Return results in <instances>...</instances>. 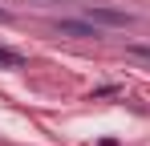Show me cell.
<instances>
[{
    "mask_svg": "<svg viewBox=\"0 0 150 146\" xmlns=\"http://www.w3.org/2000/svg\"><path fill=\"white\" fill-rule=\"evenodd\" d=\"M85 21L93 24H114V28H126L134 21L130 12H118V8H105V4H85Z\"/></svg>",
    "mask_w": 150,
    "mask_h": 146,
    "instance_id": "6da1fadb",
    "label": "cell"
},
{
    "mask_svg": "<svg viewBox=\"0 0 150 146\" xmlns=\"http://www.w3.org/2000/svg\"><path fill=\"white\" fill-rule=\"evenodd\" d=\"M57 33H61V37H81V41H85V37H101L93 21H57Z\"/></svg>",
    "mask_w": 150,
    "mask_h": 146,
    "instance_id": "7a4b0ae2",
    "label": "cell"
},
{
    "mask_svg": "<svg viewBox=\"0 0 150 146\" xmlns=\"http://www.w3.org/2000/svg\"><path fill=\"white\" fill-rule=\"evenodd\" d=\"M0 65H4V69H21V65H25V57H21L16 49H4V45H0Z\"/></svg>",
    "mask_w": 150,
    "mask_h": 146,
    "instance_id": "3957f363",
    "label": "cell"
},
{
    "mask_svg": "<svg viewBox=\"0 0 150 146\" xmlns=\"http://www.w3.org/2000/svg\"><path fill=\"white\" fill-rule=\"evenodd\" d=\"M126 53H130V57H142V61H150V45H130Z\"/></svg>",
    "mask_w": 150,
    "mask_h": 146,
    "instance_id": "277c9868",
    "label": "cell"
},
{
    "mask_svg": "<svg viewBox=\"0 0 150 146\" xmlns=\"http://www.w3.org/2000/svg\"><path fill=\"white\" fill-rule=\"evenodd\" d=\"M0 21H8V12H0Z\"/></svg>",
    "mask_w": 150,
    "mask_h": 146,
    "instance_id": "5b68a950",
    "label": "cell"
},
{
    "mask_svg": "<svg viewBox=\"0 0 150 146\" xmlns=\"http://www.w3.org/2000/svg\"><path fill=\"white\" fill-rule=\"evenodd\" d=\"M57 4H61V0H57ZM65 4H77V0H65Z\"/></svg>",
    "mask_w": 150,
    "mask_h": 146,
    "instance_id": "8992f818",
    "label": "cell"
}]
</instances>
